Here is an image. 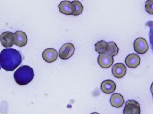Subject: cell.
<instances>
[{"label": "cell", "mask_w": 153, "mask_h": 114, "mask_svg": "<svg viewBox=\"0 0 153 114\" xmlns=\"http://www.w3.org/2000/svg\"><path fill=\"white\" fill-rule=\"evenodd\" d=\"M0 69H1V66H0Z\"/></svg>", "instance_id": "cell-21"}, {"label": "cell", "mask_w": 153, "mask_h": 114, "mask_svg": "<svg viewBox=\"0 0 153 114\" xmlns=\"http://www.w3.org/2000/svg\"><path fill=\"white\" fill-rule=\"evenodd\" d=\"M95 51L100 54H108L109 49L108 43L102 40L95 44Z\"/></svg>", "instance_id": "cell-15"}, {"label": "cell", "mask_w": 153, "mask_h": 114, "mask_svg": "<svg viewBox=\"0 0 153 114\" xmlns=\"http://www.w3.org/2000/svg\"><path fill=\"white\" fill-rule=\"evenodd\" d=\"M98 63L102 68H108L113 64L114 59L108 54H100L98 57Z\"/></svg>", "instance_id": "cell-8"}, {"label": "cell", "mask_w": 153, "mask_h": 114, "mask_svg": "<svg viewBox=\"0 0 153 114\" xmlns=\"http://www.w3.org/2000/svg\"><path fill=\"white\" fill-rule=\"evenodd\" d=\"M134 47L136 52L140 54H144L149 49L147 41L143 38H139L135 40Z\"/></svg>", "instance_id": "cell-5"}, {"label": "cell", "mask_w": 153, "mask_h": 114, "mask_svg": "<svg viewBox=\"0 0 153 114\" xmlns=\"http://www.w3.org/2000/svg\"><path fill=\"white\" fill-rule=\"evenodd\" d=\"M141 59L137 54H131L128 55L125 59V63L128 67L130 68H135L140 65Z\"/></svg>", "instance_id": "cell-11"}, {"label": "cell", "mask_w": 153, "mask_h": 114, "mask_svg": "<svg viewBox=\"0 0 153 114\" xmlns=\"http://www.w3.org/2000/svg\"><path fill=\"white\" fill-rule=\"evenodd\" d=\"M57 51L53 48H48L42 54V57L46 62L48 63L55 62L58 57Z\"/></svg>", "instance_id": "cell-9"}, {"label": "cell", "mask_w": 153, "mask_h": 114, "mask_svg": "<svg viewBox=\"0 0 153 114\" xmlns=\"http://www.w3.org/2000/svg\"><path fill=\"white\" fill-rule=\"evenodd\" d=\"M60 12L66 15H73L75 11V7L72 2L62 1L58 5Z\"/></svg>", "instance_id": "cell-7"}, {"label": "cell", "mask_w": 153, "mask_h": 114, "mask_svg": "<svg viewBox=\"0 0 153 114\" xmlns=\"http://www.w3.org/2000/svg\"><path fill=\"white\" fill-rule=\"evenodd\" d=\"M15 40L14 34L9 31L4 32L0 35V41L5 48L12 47L14 44Z\"/></svg>", "instance_id": "cell-6"}, {"label": "cell", "mask_w": 153, "mask_h": 114, "mask_svg": "<svg viewBox=\"0 0 153 114\" xmlns=\"http://www.w3.org/2000/svg\"><path fill=\"white\" fill-rule=\"evenodd\" d=\"M101 89L105 94H111L116 90V83L111 80H106L101 83Z\"/></svg>", "instance_id": "cell-13"}, {"label": "cell", "mask_w": 153, "mask_h": 114, "mask_svg": "<svg viewBox=\"0 0 153 114\" xmlns=\"http://www.w3.org/2000/svg\"><path fill=\"white\" fill-rule=\"evenodd\" d=\"M123 114H141L139 103L135 100H128L126 103Z\"/></svg>", "instance_id": "cell-4"}, {"label": "cell", "mask_w": 153, "mask_h": 114, "mask_svg": "<svg viewBox=\"0 0 153 114\" xmlns=\"http://www.w3.org/2000/svg\"><path fill=\"white\" fill-rule=\"evenodd\" d=\"M15 36L14 44L19 47H23L27 43V37L26 33L21 31H17L14 34Z\"/></svg>", "instance_id": "cell-12"}, {"label": "cell", "mask_w": 153, "mask_h": 114, "mask_svg": "<svg viewBox=\"0 0 153 114\" xmlns=\"http://www.w3.org/2000/svg\"><path fill=\"white\" fill-rule=\"evenodd\" d=\"M109 49L108 54L112 57L116 56L118 54L119 48L114 42H111L108 43Z\"/></svg>", "instance_id": "cell-16"}, {"label": "cell", "mask_w": 153, "mask_h": 114, "mask_svg": "<svg viewBox=\"0 0 153 114\" xmlns=\"http://www.w3.org/2000/svg\"><path fill=\"white\" fill-rule=\"evenodd\" d=\"M145 9L148 13L153 15V0H147L146 2Z\"/></svg>", "instance_id": "cell-18"}, {"label": "cell", "mask_w": 153, "mask_h": 114, "mask_svg": "<svg viewBox=\"0 0 153 114\" xmlns=\"http://www.w3.org/2000/svg\"><path fill=\"white\" fill-rule=\"evenodd\" d=\"M72 3L74 4L75 7V11L73 15L75 16H78L82 13L84 7L81 2L77 0L73 1Z\"/></svg>", "instance_id": "cell-17"}, {"label": "cell", "mask_w": 153, "mask_h": 114, "mask_svg": "<svg viewBox=\"0 0 153 114\" xmlns=\"http://www.w3.org/2000/svg\"><path fill=\"white\" fill-rule=\"evenodd\" d=\"M91 114H100L98 113H92Z\"/></svg>", "instance_id": "cell-20"}, {"label": "cell", "mask_w": 153, "mask_h": 114, "mask_svg": "<svg viewBox=\"0 0 153 114\" xmlns=\"http://www.w3.org/2000/svg\"><path fill=\"white\" fill-rule=\"evenodd\" d=\"M19 52L13 48L3 49L0 53V66L7 71L15 70L22 62Z\"/></svg>", "instance_id": "cell-1"}, {"label": "cell", "mask_w": 153, "mask_h": 114, "mask_svg": "<svg viewBox=\"0 0 153 114\" xmlns=\"http://www.w3.org/2000/svg\"><path fill=\"white\" fill-rule=\"evenodd\" d=\"M13 77L17 84L24 86L31 82L34 79V71L30 66L23 65L15 71Z\"/></svg>", "instance_id": "cell-2"}, {"label": "cell", "mask_w": 153, "mask_h": 114, "mask_svg": "<svg viewBox=\"0 0 153 114\" xmlns=\"http://www.w3.org/2000/svg\"><path fill=\"white\" fill-rule=\"evenodd\" d=\"M110 102L111 105L116 108L122 107L125 103L123 96L119 93L113 94L111 97Z\"/></svg>", "instance_id": "cell-14"}, {"label": "cell", "mask_w": 153, "mask_h": 114, "mask_svg": "<svg viewBox=\"0 0 153 114\" xmlns=\"http://www.w3.org/2000/svg\"><path fill=\"white\" fill-rule=\"evenodd\" d=\"M151 92H152V94L153 97V82L152 83V85H151Z\"/></svg>", "instance_id": "cell-19"}, {"label": "cell", "mask_w": 153, "mask_h": 114, "mask_svg": "<svg viewBox=\"0 0 153 114\" xmlns=\"http://www.w3.org/2000/svg\"><path fill=\"white\" fill-rule=\"evenodd\" d=\"M74 51L75 48L73 44L71 43L65 44L59 50V57L63 60L68 59L72 56Z\"/></svg>", "instance_id": "cell-3"}, {"label": "cell", "mask_w": 153, "mask_h": 114, "mask_svg": "<svg viewBox=\"0 0 153 114\" xmlns=\"http://www.w3.org/2000/svg\"><path fill=\"white\" fill-rule=\"evenodd\" d=\"M127 69L124 64L117 63L113 65L112 68V73L114 77L117 79H121L126 75Z\"/></svg>", "instance_id": "cell-10"}]
</instances>
